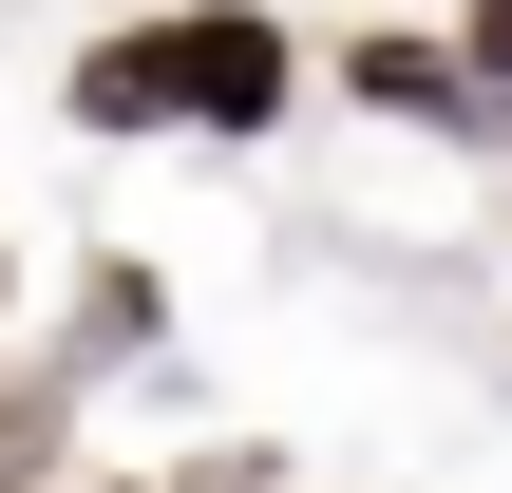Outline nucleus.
<instances>
[{
  "instance_id": "39448f33",
  "label": "nucleus",
  "mask_w": 512,
  "mask_h": 493,
  "mask_svg": "<svg viewBox=\"0 0 512 493\" xmlns=\"http://www.w3.org/2000/svg\"><path fill=\"white\" fill-rule=\"evenodd\" d=\"M76 493H171V475H76Z\"/></svg>"
},
{
  "instance_id": "423d86ee",
  "label": "nucleus",
  "mask_w": 512,
  "mask_h": 493,
  "mask_svg": "<svg viewBox=\"0 0 512 493\" xmlns=\"http://www.w3.org/2000/svg\"><path fill=\"white\" fill-rule=\"evenodd\" d=\"M0 323H19V247H0Z\"/></svg>"
},
{
  "instance_id": "7ed1b4c3",
  "label": "nucleus",
  "mask_w": 512,
  "mask_h": 493,
  "mask_svg": "<svg viewBox=\"0 0 512 493\" xmlns=\"http://www.w3.org/2000/svg\"><path fill=\"white\" fill-rule=\"evenodd\" d=\"M0 493H76V361L0 380Z\"/></svg>"
},
{
  "instance_id": "20e7f679",
  "label": "nucleus",
  "mask_w": 512,
  "mask_h": 493,
  "mask_svg": "<svg viewBox=\"0 0 512 493\" xmlns=\"http://www.w3.org/2000/svg\"><path fill=\"white\" fill-rule=\"evenodd\" d=\"M456 19H475V57H494V76H512V0H456Z\"/></svg>"
},
{
  "instance_id": "f257e3e1",
  "label": "nucleus",
  "mask_w": 512,
  "mask_h": 493,
  "mask_svg": "<svg viewBox=\"0 0 512 493\" xmlns=\"http://www.w3.org/2000/svg\"><path fill=\"white\" fill-rule=\"evenodd\" d=\"M285 95H304L285 0H190V19H171V114H190V133H285Z\"/></svg>"
},
{
  "instance_id": "f03ea898",
  "label": "nucleus",
  "mask_w": 512,
  "mask_h": 493,
  "mask_svg": "<svg viewBox=\"0 0 512 493\" xmlns=\"http://www.w3.org/2000/svg\"><path fill=\"white\" fill-rule=\"evenodd\" d=\"M57 114H76L95 152H133V133H190V114H171V19H133V38H76Z\"/></svg>"
}]
</instances>
